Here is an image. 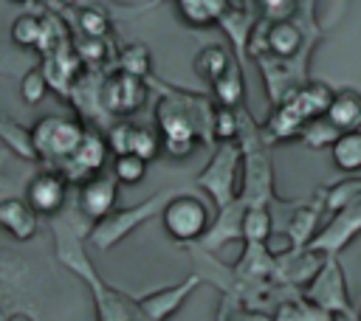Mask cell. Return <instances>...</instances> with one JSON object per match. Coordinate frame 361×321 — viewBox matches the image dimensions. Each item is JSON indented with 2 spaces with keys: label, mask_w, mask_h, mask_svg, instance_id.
I'll return each mask as SVG.
<instances>
[{
  "label": "cell",
  "mask_w": 361,
  "mask_h": 321,
  "mask_svg": "<svg viewBox=\"0 0 361 321\" xmlns=\"http://www.w3.org/2000/svg\"><path fill=\"white\" fill-rule=\"evenodd\" d=\"M82 135H85V124L79 118L62 115V113L42 115L31 124V141H34L37 160H48L56 166L73 155Z\"/></svg>",
  "instance_id": "cell-1"
},
{
  "label": "cell",
  "mask_w": 361,
  "mask_h": 321,
  "mask_svg": "<svg viewBox=\"0 0 361 321\" xmlns=\"http://www.w3.org/2000/svg\"><path fill=\"white\" fill-rule=\"evenodd\" d=\"M161 225L175 242L203 239L212 228L209 206L195 194H178L161 208Z\"/></svg>",
  "instance_id": "cell-2"
},
{
  "label": "cell",
  "mask_w": 361,
  "mask_h": 321,
  "mask_svg": "<svg viewBox=\"0 0 361 321\" xmlns=\"http://www.w3.org/2000/svg\"><path fill=\"white\" fill-rule=\"evenodd\" d=\"M307 301L330 315L341 313H353L350 307V293H347V279H344V270L341 265L333 259V256H324L322 268L316 270V276L307 282V290H305Z\"/></svg>",
  "instance_id": "cell-3"
},
{
  "label": "cell",
  "mask_w": 361,
  "mask_h": 321,
  "mask_svg": "<svg viewBox=\"0 0 361 321\" xmlns=\"http://www.w3.org/2000/svg\"><path fill=\"white\" fill-rule=\"evenodd\" d=\"M155 121L161 132V146L172 158H189L192 149L197 146V130L189 118V113L175 104L172 99H161L155 107Z\"/></svg>",
  "instance_id": "cell-4"
},
{
  "label": "cell",
  "mask_w": 361,
  "mask_h": 321,
  "mask_svg": "<svg viewBox=\"0 0 361 321\" xmlns=\"http://www.w3.org/2000/svg\"><path fill=\"white\" fill-rule=\"evenodd\" d=\"M161 206V197H149L147 203L141 206H133V208H116L113 214H107L104 220L93 222V228L87 231V242L96 245L99 251H107L113 248L116 242H121L133 228H138L144 220L152 217V211Z\"/></svg>",
  "instance_id": "cell-5"
},
{
  "label": "cell",
  "mask_w": 361,
  "mask_h": 321,
  "mask_svg": "<svg viewBox=\"0 0 361 321\" xmlns=\"http://www.w3.org/2000/svg\"><path fill=\"white\" fill-rule=\"evenodd\" d=\"M107 155H110V146H107V138L99 132V130H85L79 146L73 149L71 158H65L56 169L65 175L68 183H85L87 177L99 175L107 163Z\"/></svg>",
  "instance_id": "cell-6"
},
{
  "label": "cell",
  "mask_w": 361,
  "mask_h": 321,
  "mask_svg": "<svg viewBox=\"0 0 361 321\" xmlns=\"http://www.w3.org/2000/svg\"><path fill=\"white\" fill-rule=\"evenodd\" d=\"M358 231H361V194L350 197V200L336 211V217L330 220V225H327L322 234H316V237L310 239L307 248L316 251V253L333 256V253L341 251Z\"/></svg>",
  "instance_id": "cell-7"
},
{
  "label": "cell",
  "mask_w": 361,
  "mask_h": 321,
  "mask_svg": "<svg viewBox=\"0 0 361 321\" xmlns=\"http://www.w3.org/2000/svg\"><path fill=\"white\" fill-rule=\"evenodd\" d=\"M68 200V180L59 169H42L25 183V203L37 217H56Z\"/></svg>",
  "instance_id": "cell-8"
},
{
  "label": "cell",
  "mask_w": 361,
  "mask_h": 321,
  "mask_svg": "<svg viewBox=\"0 0 361 321\" xmlns=\"http://www.w3.org/2000/svg\"><path fill=\"white\" fill-rule=\"evenodd\" d=\"M147 101L144 79H135L130 73H110L99 87V104L113 115H130Z\"/></svg>",
  "instance_id": "cell-9"
},
{
  "label": "cell",
  "mask_w": 361,
  "mask_h": 321,
  "mask_svg": "<svg viewBox=\"0 0 361 321\" xmlns=\"http://www.w3.org/2000/svg\"><path fill=\"white\" fill-rule=\"evenodd\" d=\"M116 200H118V180L113 175L99 172V175L87 177L85 183H79L76 208L90 222H99L107 214H113L116 211Z\"/></svg>",
  "instance_id": "cell-10"
},
{
  "label": "cell",
  "mask_w": 361,
  "mask_h": 321,
  "mask_svg": "<svg viewBox=\"0 0 361 321\" xmlns=\"http://www.w3.org/2000/svg\"><path fill=\"white\" fill-rule=\"evenodd\" d=\"M200 284V276H186L183 282H178V284H169V287H164V290H155V293H147V296H141L135 304H138V310L149 318V321H166L189 296H192V290Z\"/></svg>",
  "instance_id": "cell-11"
},
{
  "label": "cell",
  "mask_w": 361,
  "mask_h": 321,
  "mask_svg": "<svg viewBox=\"0 0 361 321\" xmlns=\"http://www.w3.org/2000/svg\"><path fill=\"white\" fill-rule=\"evenodd\" d=\"M37 211L25 203V197H0V231L8 234L14 242H28L37 237Z\"/></svg>",
  "instance_id": "cell-12"
},
{
  "label": "cell",
  "mask_w": 361,
  "mask_h": 321,
  "mask_svg": "<svg viewBox=\"0 0 361 321\" xmlns=\"http://www.w3.org/2000/svg\"><path fill=\"white\" fill-rule=\"evenodd\" d=\"M324 121L333 130H338V132L358 130V124H361V93L358 90H350V87L333 93L330 107L324 113Z\"/></svg>",
  "instance_id": "cell-13"
},
{
  "label": "cell",
  "mask_w": 361,
  "mask_h": 321,
  "mask_svg": "<svg viewBox=\"0 0 361 321\" xmlns=\"http://www.w3.org/2000/svg\"><path fill=\"white\" fill-rule=\"evenodd\" d=\"M274 234V217L265 203H251L240 217V237L245 245H265Z\"/></svg>",
  "instance_id": "cell-14"
},
{
  "label": "cell",
  "mask_w": 361,
  "mask_h": 321,
  "mask_svg": "<svg viewBox=\"0 0 361 321\" xmlns=\"http://www.w3.org/2000/svg\"><path fill=\"white\" fill-rule=\"evenodd\" d=\"M175 6H178L180 20L197 28L223 20L228 11V0H175Z\"/></svg>",
  "instance_id": "cell-15"
},
{
  "label": "cell",
  "mask_w": 361,
  "mask_h": 321,
  "mask_svg": "<svg viewBox=\"0 0 361 321\" xmlns=\"http://www.w3.org/2000/svg\"><path fill=\"white\" fill-rule=\"evenodd\" d=\"M0 144L23 158V160H37V152H34V141H31V127H23L17 118L11 115H0Z\"/></svg>",
  "instance_id": "cell-16"
},
{
  "label": "cell",
  "mask_w": 361,
  "mask_h": 321,
  "mask_svg": "<svg viewBox=\"0 0 361 321\" xmlns=\"http://www.w3.org/2000/svg\"><path fill=\"white\" fill-rule=\"evenodd\" d=\"M330 155H333V163L353 175V172H361V130H344L333 138L330 144Z\"/></svg>",
  "instance_id": "cell-17"
},
{
  "label": "cell",
  "mask_w": 361,
  "mask_h": 321,
  "mask_svg": "<svg viewBox=\"0 0 361 321\" xmlns=\"http://www.w3.org/2000/svg\"><path fill=\"white\" fill-rule=\"evenodd\" d=\"M195 73L203 79V82H217L228 68H231V56H228V51L226 48H220V45H206L203 51H197L195 54Z\"/></svg>",
  "instance_id": "cell-18"
},
{
  "label": "cell",
  "mask_w": 361,
  "mask_h": 321,
  "mask_svg": "<svg viewBox=\"0 0 361 321\" xmlns=\"http://www.w3.org/2000/svg\"><path fill=\"white\" fill-rule=\"evenodd\" d=\"M330 99H333V90L324 82H313V84L302 87L299 93H293V101H296V107L302 110V115L307 121L324 115L327 107H330Z\"/></svg>",
  "instance_id": "cell-19"
},
{
  "label": "cell",
  "mask_w": 361,
  "mask_h": 321,
  "mask_svg": "<svg viewBox=\"0 0 361 321\" xmlns=\"http://www.w3.org/2000/svg\"><path fill=\"white\" fill-rule=\"evenodd\" d=\"M302 45V31L288 23V20H276L271 28H268V51L276 54V56H293Z\"/></svg>",
  "instance_id": "cell-20"
},
{
  "label": "cell",
  "mask_w": 361,
  "mask_h": 321,
  "mask_svg": "<svg viewBox=\"0 0 361 321\" xmlns=\"http://www.w3.org/2000/svg\"><path fill=\"white\" fill-rule=\"evenodd\" d=\"M8 37L17 48H34L37 51L39 42H42V14L25 11V14L14 17V23L8 28Z\"/></svg>",
  "instance_id": "cell-21"
},
{
  "label": "cell",
  "mask_w": 361,
  "mask_h": 321,
  "mask_svg": "<svg viewBox=\"0 0 361 321\" xmlns=\"http://www.w3.org/2000/svg\"><path fill=\"white\" fill-rule=\"evenodd\" d=\"M118 70L121 73H130L135 79H144L149 70H152V54L147 45L141 42H130L118 51Z\"/></svg>",
  "instance_id": "cell-22"
},
{
  "label": "cell",
  "mask_w": 361,
  "mask_h": 321,
  "mask_svg": "<svg viewBox=\"0 0 361 321\" xmlns=\"http://www.w3.org/2000/svg\"><path fill=\"white\" fill-rule=\"evenodd\" d=\"M118 186H135L147 177V160L133 155V152H124V155H116L113 158V172H110Z\"/></svg>",
  "instance_id": "cell-23"
},
{
  "label": "cell",
  "mask_w": 361,
  "mask_h": 321,
  "mask_svg": "<svg viewBox=\"0 0 361 321\" xmlns=\"http://www.w3.org/2000/svg\"><path fill=\"white\" fill-rule=\"evenodd\" d=\"M316 208L310 206H302L296 208V214L290 217V225H288V237L293 242V248H307L310 239L316 237Z\"/></svg>",
  "instance_id": "cell-24"
},
{
  "label": "cell",
  "mask_w": 361,
  "mask_h": 321,
  "mask_svg": "<svg viewBox=\"0 0 361 321\" xmlns=\"http://www.w3.org/2000/svg\"><path fill=\"white\" fill-rule=\"evenodd\" d=\"M76 25L82 31V37H93V39H104L110 31V17L102 6H82L76 11Z\"/></svg>",
  "instance_id": "cell-25"
},
{
  "label": "cell",
  "mask_w": 361,
  "mask_h": 321,
  "mask_svg": "<svg viewBox=\"0 0 361 321\" xmlns=\"http://www.w3.org/2000/svg\"><path fill=\"white\" fill-rule=\"evenodd\" d=\"M214 87V96H217V101H220V107H237L240 104V99H243V76H240V70L234 68V62H231V68L212 84Z\"/></svg>",
  "instance_id": "cell-26"
},
{
  "label": "cell",
  "mask_w": 361,
  "mask_h": 321,
  "mask_svg": "<svg viewBox=\"0 0 361 321\" xmlns=\"http://www.w3.org/2000/svg\"><path fill=\"white\" fill-rule=\"evenodd\" d=\"M48 90H51V84H48V79H45V73H42L39 65H37V68H28V70L23 73V79H20V99H23L28 107L39 104V101L48 96Z\"/></svg>",
  "instance_id": "cell-27"
},
{
  "label": "cell",
  "mask_w": 361,
  "mask_h": 321,
  "mask_svg": "<svg viewBox=\"0 0 361 321\" xmlns=\"http://www.w3.org/2000/svg\"><path fill=\"white\" fill-rule=\"evenodd\" d=\"M305 121H307V118L302 115V110H299V107H296V101L290 99L288 104H282V107L274 113V118H271L268 130H274L279 138H285V135H293V132H299Z\"/></svg>",
  "instance_id": "cell-28"
},
{
  "label": "cell",
  "mask_w": 361,
  "mask_h": 321,
  "mask_svg": "<svg viewBox=\"0 0 361 321\" xmlns=\"http://www.w3.org/2000/svg\"><path fill=\"white\" fill-rule=\"evenodd\" d=\"M161 149H164V146H161V132H158V130H152V127L135 124L130 152H133V155H138V158H144V160L149 163L152 158H158V152H161Z\"/></svg>",
  "instance_id": "cell-29"
},
{
  "label": "cell",
  "mask_w": 361,
  "mask_h": 321,
  "mask_svg": "<svg viewBox=\"0 0 361 321\" xmlns=\"http://www.w3.org/2000/svg\"><path fill=\"white\" fill-rule=\"evenodd\" d=\"M73 51L82 65H102L107 59V42L93 37H82L79 42H73Z\"/></svg>",
  "instance_id": "cell-30"
},
{
  "label": "cell",
  "mask_w": 361,
  "mask_h": 321,
  "mask_svg": "<svg viewBox=\"0 0 361 321\" xmlns=\"http://www.w3.org/2000/svg\"><path fill=\"white\" fill-rule=\"evenodd\" d=\"M212 132H214L217 141L231 144L234 135H237V115H234V110H228V107H217L214 115H212Z\"/></svg>",
  "instance_id": "cell-31"
},
{
  "label": "cell",
  "mask_w": 361,
  "mask_h": 321,
  "mask_svg": "<svg viewBox=\"0 0 361 321\" xmlns=\"http://www.w3.org/2000/svg\"><path fill=\"white\" fill-rule=\"evenodd\" d=\"M133 130H135V124L133 121H116L110 130H107V146H110V152L113 155H124V152H130V144H133Z\"/></svg>",
  "instance_id": "cell-32"
},
{
  "label": "cell",
  "mask_w": 361,
  "mask_h": 321,
  "mask_svg": "<svg viewBox=\"0 0 361 321\" xmlns=\"http://www.w3.org/2000/svg\"><path fill=\"white\" fill-rule=\"evenodd\" d=\"M6 321H34L28 313H11V315H6Z\"/></svg>",
  "instance_id": "cell-33"
},
{
  "label": "cell",
  "mask_w": 361,
  "mask_h": 321,
  "mask_svg": "<svg viewBox=\"0 0 361 321\" xmlns=\"http://www.w3.org/2000/svg\"><path fill=\"white\" fill-rule=\"evenodd\" d=\"M17 3H34V0H17Z\"/></svg>",
  "instance_id": "cell-34"
},
{
  "label": "cell",
  "mask_w": 361,
  "mask_h": 321,
  "mask_svg": "<svg viewBox=\"0 0 361 321\" xmlns=\"http://www.w3.org/2000/svg\"><path fill=\"white\" fill-rule=\"evenodd\" d=\"M0 169H3V158H0ZM0 186H3V180H0Z\"/></svg>",
  "instance_id": "cell-35"
},
{
  "label": "cell",
  "mask_w": 361,
  "mask_h": 321,
  "mask_svg": "<svg viewBox=\"0 0 361 321\" xmlns=\"http://www.w3.org/2000/svg\"><path fill=\"white\" fill-rule=\"evenodd\" d=\"M358 321H361V310H358Z\"/></svg>",
  "instance_id": "cell-36"
}]
</instances>
